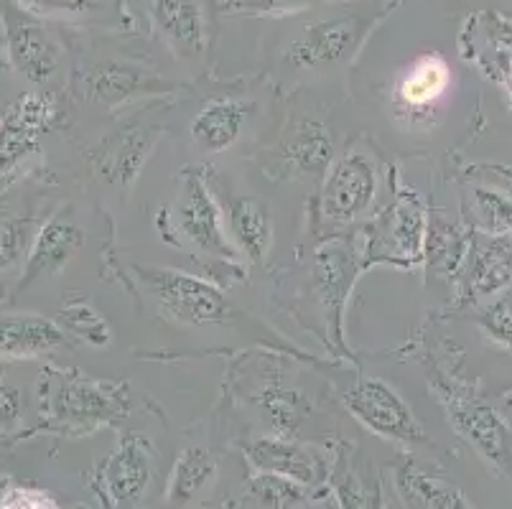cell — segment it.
I'll use <instances>...</instances> for the list:
<instances>
[{
	"mask_svg": "<svg viewBox=\"0 0 512 509\" xmlns=\"http://www.w3.org/2000/svg\"><path fill=\"white\" fill-rule=\"evenodd\" d=\"M41 418L67 436H87L125 418L130 410V387L118 380H97L74 370L41 372Z\"/></svg>",
	"mask_w": 512,
	"mask_h": 509,
	"instance_id": "6da1fadb",
	"label": "cell"
},
{
	"mask_svg": "<svg viewBox=\"0 0 512 509\" xmlns=\"http://www.w3.org/2000/svg\"><path fill=\"white\" fill-rule=\"evenodd\" d=\"M428 209L416 191H400L367 235L370 263H393L413 268L426 260Z\"/></svg>",
	"mask_w": 512,
	"mask_h": 509,
	"instance_id": "7a4b0ae2",
	"label": "cell"
},
{
	"mask_svg": "<svg viewBox=\"0 0 512 509\" xmlns=\"http://www.w3.org/2000/svg\"><path fill=\"white\" fill-rule=\"evenodd\" d=\"M141 278L158 308L179 324L217 326L230 319L225 293L209 280L171 268H146Z\"/></svg>",
	"mask_w": 512,
	"mask_h": 509,
	"instance_id": "3957f363",
	"label": "cell"
},
{
	"mask_svg": "<svg viewBox=\"0 0 512 509\" xmlns=\"http://www.w3.org/2000/svg\"><path fill=\"white\" fill-rule=\"evenodd\" d=\"M347 413L372 436L395 443H426V431L411 405L380 377H360L342 395Z\"/></svg>",
	"mask_w": 512,
	"mask_h": 509,
	"instance_id": "277c9868",
	"label": "cell"
},
{
	"mask_svg": "<svg viewBox=\"0 0 512 509\" xmlns=\"http://www.w3.org/2000/svg\"><path fill=\"white\" fill-rule=\"evenodd\" d=\"M176 224L181 235L209 258L235 260L237 247L227 235V219L214 199L202 168L189 166L181 171V191L176 199Z\"/></svg>",
	"mask_w": 512,
	"mask_h": 509,
	"instance_id": "5b68a950",
	"label": "cell"
},
{
	"mask_svg": "<svg viewBox=\"0 0 512 509\" xmlns=\"http://www.w3.org/2000/svg\"><path fill=\"white\" fill-rule=\"evenodd\" d=\"M153 479V446L143 433H128L92 471V492L105 509H130Z\"/></svg>",
	"mask_w": 512,
	"mask_h": 509,
	"instance_id": "8992f818",
	"label": "cell"
},
{
	"mask_svg": "<svg viewBox=\"0 0 512 509\" xmlns=\"http://www.w3.org/2000/svg\"><path fill=\"white\" fill-rule=\"evenodd\" d=\"M370 26V18L357 16V13L316 18L306 23L286 46V62L296 69H309V72L334 67L360 49Z\"/></svg>",
	"mask_w": 512,
	"mask_h": 509,
	"instance_id": "52a82bcc",
	"label": "cell"
},
{
	"mask_svg": "<svg viewBox=\"0 0 512 509\" xmlns=\"http://www.w3.org/2000/svg\"><path fill=\"white\" fill-rule=\"evenodd\" d=\"M454 431L500 474L512 471L510 426L497 410L474 395H462L451 387H436Z\"/></svg>",
	"mask_w": 512,
	"mask_h": 509,
	"instance_id": "ba28073f",
	"label": "cell"
},
{
	"mask_svg": "<svg viewBox=\"0 0 512 509\" xmlns=\"http://www.w3.org/2000/svg\"><path fill=\"white\" fill-rule=\"evenodd\" d=\"M377 196V168L360 151L344 153L329 166L321 189V214L332 224H352L370 212Z\"/></svg>",
	"mask_w": 512,
	"mask_h": 509,
	"instance_id": "9c48e42d",
	"label": "cell"
},
{
	"mask_svg": "<svg viewBox=\"0 0 512 509\" xmlns=\"http://www.w3.org/2000/svg\"><path fill=\"white\" fill-rule=\"evenodd\" d=\"M0 23L6 34L8 59L21 77L41 84L57 72L59 46L51 39L36 13L18 6L16 0H0Z\"/></svg>",
	"mask_w": 512,
	"mask_h": 509,
	"instance_id": "30bf717a",
	"label": "cell"
},
{
	"mask_svg": "<svg viewBox=\"0 0 512 509\" xmlns=\"http://www.w3.org/2000/svg\"><path fill=\"white\" fill-rule=\"evenodd\" d=\"M242 454L255 471L286 476L293 482L321 489L329 479L332 454L314 446H304L296 438L283 436H255L242 443Z\"/></svg>",
	"mask_w": 512,
	"mask_h": 509,
	"instance_id": "8fae6325",
	"label": "cell"
},
{
	"mask_svg": "<svg viewBox=\"0 0 512 509\" xmlns=\"http://www.w3.org/2000/svg\"><path fill=\"white\" fill-rule=\"evenodd\" d=\"M54 102L46 95H23L6 107L0 118V181L39 151V138L54 118Z\"/></svg>",
	"mask_w": 512,
	"mask_h": 509,
	"instance_id": "7c38bea8",
	"label": "cell"
},
{
	"mask_svg": "<svg viewBox=\"0 0 512 509\" xmlns=\"http://www.w3.org/2000/svg\"><path fill=\"white\" fill-rule=\"evenodd\" d=\"M158 135H161V130L153 128V125H128V128L105 138L92 156L97 174L105 176V181H110V184L130 189L151 158Z\"/></svg>",
	"mask_w": 512,
	"mask_h": 509,
	"instance_id": "4fadbf2b",
	"label": "cell"
},
{
	"mask_svg": "<svg viewBox=\"0 0 512 509\" xmlns=\"http://www.w3.org/2000/svg\"><path fill=\"white\" fill-rule=\"evenodd\" d=\"M334 158L332 130L321 120H301L273 153V171L281 179H304L329 171Z\"/></svg>",
	"mask_w": 512,
	"mask_h": 509,
	"instance_id": "5bb4252c",
	"label": "cell"
},
{
	"mask_svg": "<svg viewBox=\"0 0 512 509\" xmlns=\"http://www.w3.org/2000/svg\"><path fill=\"white\" fill-rule=\"evenodd\" d=\"M85 247V232L64 212L54 214L41 224L26 252V265H23L21 288H29L31 283L41 278H54L62 268H67L69 260Z\"/></svg>",
	"mask_w": 512,
	"mask_h": 509,
	"instance_id": "9a60e30c",
	"label": "cell"
},
{
	"mask_svg": "<svg viewBox=\"0 0 512 509\" xmlns=\"http://www.w3.org/2000/svg\"><path fill=\"white\" fill-rule=\"evenodd\" d=\"M390 474L395 494L406 509H474L462 489L418 466L411 456H400L390 466Z\"/></svg>",
	"mask_w": 512,
	"mask_h": 509,
	"instance_id": "2e32d148",
	"label": "cell"
},
{
	"mask_svg": "<svg viewBox=\"0 0 512 509\" xmlns=\"http://www.w3.org/2000/svg\"><path fill=\"white\" fill-rule=\"evenodd\" d=\"M464 270L462 296L467 301L495 298L512 286V240L490 237L472 240Z\"/></svg>",
	"mask_w": 512,
	"mask_h": 509,
	"instance_id": "e0dca14e",
	"label": "cell"
},
{
	"mask_svg": "<svg viewBox=\"0 0 512 509\" xmlns=\"http://www.w3.org/2000/svg\"><path fill=\"white\" fill-rule=\"evenodd\" d=\"M357 263L352 252L344 245H327L316 252L314 258V283L319 291V301L324 306V319H327L329 334L342 344V314L347 303L349 288L355 280Z\"/></svg>",
	"mask_w": 512,
	"mask_h": 509,
	"instance_id": "ac0fdd59",
	"label": "cell"
},
{
	"mask_svg": "<svg viewBox=\"0 0 512 509\" xmlns=\"http://www.w3.org/2000/svg\"><path fill=\"white\" fill-rule=\"evenodd\" d=\"M153 21L179 59H199L207 51V13L199 0H153Z\"/></svg>",
	"mask_w": 512,
	"mask_h": 509,
	"instance_id": "d6986e66",
	"label": "cell"
},
{
	"mask_svg": "<svg viewBox=\"0 0 512 509\" xmlns=\"http://www.w3.org/2000/svg\"><path fill=\"white\" fill-rule=\"evenodd\" d=\"M64 329L36 314L0 316V359H39L64 347Z\"/></svg>",
	"mask_w": 512,
	"mask_h": 509,
	"instance_id": "ffe728a7",
	"label": "cell"
},
{
	"mask_svg": "<svg viewBox=\"0 0 512 509\" xmlns=\"http://www.w3.org/2000/svg\"><path fill=\"white\" fill-rule=\"evenodd\" d=\"M169 87V82L158 79L153 72H143V69L118 62L100 64L87 77L90 97L105 107H118L141 95H161Z\"/></svg>",
	"mask_w": 512,
	"mask_h": 509,
	"instance_id": "44dd1931",
	"label": "cell"
},
{
	"mask_svg": "<svg viewBox=\"0 0 512 509\" xmlns=\"http://www.w3.org/2000/svg\"><path fill=\"white\" fill-rule=\"evenodd\" d=\"M227 230L250 263H263L273 245L271 212L255 196H235L227 207Z\"/></svg>",
	"mask_w": 512,
	"mask_h": 509,
	"instance_id": "7402d4cb",
	"label": "cell"
},
{
	"mask_svg": "<svg viewBox=\"0 0 512 509\" xmlns=\"http://www.w3.org/2000/svg\"><path fill=\"white\" fill-rule=\"evenodd\" d=\"M248 120V105L230 97L212 100L194 115L192 140L202 151L222 153L235 146L242 125Z\"/></svg>",
	"mask_w": 512,
	"mask_h": 509,
	"instance_id": "603a6c76",
	"label": "cell"
},
{
	"mask_svg": "<svg viewBox=\"0 0 512 509\" xmlns=\"http://www.w3.org/2000/svg\"><path fill=\"white\" fill-rule=\"evenodd\" d=\"M253 405L263 420L271 426L273 436L296 438V433L304 426L306 413H309V400L299 387L286 385L278 377L265 380L258 390L253 392Z\"/></svg>",
	"mask_w": 512,
	"mask_h": 509,
	"instance_id": "cb8c5ba5",
	"label": "cell"
},
{
	"mask_svg": "<svg viewBox=\"0 0 512 509\" xmlns=\"http://www.w3.org/2000/svg\"><path fill=\"white\" fill-rule=\"evenodd\" d=\"M451 84L449 64L439 54L418 56L395 87V100L400 107L413 112H423L434 107L446 95Z\"/></svg>",
	"mask_w": 512,
	"mask_h": 509,
	"instance_id": "d4e9b609",
	"label": "cell"
},
{
	"mask_svg": "<svg viewBox=\"0 0 512 509\" xmlns=\"http://www.w3.org/2000/svg\"><path fill=\"white\" fill-rule=\"evenodd\" d=\"M217 469L220 466H217L212 451L202 446L184 448L169 474V484H166L164 494L166 507L184 509L186 504H192L217 479Z\"/></svg>",
	"mask_w": 512,
	"mask_h": 509,
	"instance_id": "484cf974",
	"label": "cell"
},
{
	"mask_svg": "<svg viewBox=\"0 0 512 509\" xmlns=\"http://www.w3.org/2000/svg\"><path fill=\"white\" fill-rule=\"evenodd\" d=\"M472 237L459 227L441 217L428 219V237H426V263L436 273H456L467 263Z\"/></svg>",
	"mask_w": 512,
	"mask_h": 509,
	"instance_id": "4316f807",
	"label": "cell"
},
{
	"mask_svg": "<svg viewBox=\"0 0 512 509\" xmlns=\"http://www.w3.org/2000/svg\"><path fill=\"white\" fill-rule=\"evenodd\" d=\"M316 494L319 489L293 482L286 476L268 474V471H255L248 482V499L255 504V509H306Z\"/></svg>",
	"mask_w": 512,
	"mask_h": 509,
	"instance_id": "83f0119b",
	"label": "cell"
},
{
	"mask_svg": "<svg viewBox=\"0 0 512 509\" xmlns=\"http://www.w3.org/2000/svg\"><path fill=\"white\" fill-rule=\"evenodd\" d=\"M349 459L352 456L347 448L332 456L327 484H332V492L342 509H375L377 494L365 482V474Z\"/></svg>",
	"mask_w": 512,
	"mask_h": 509,
	"instance_id": "f1b7e54d",
	"label": "cell"
},
{
	"mask_svg": "<svg viewBox=\"0 0 512 509\" xmlns=\"http://www.w3.org/2000/svg\"><path fill=\"white\" fill-rule=\"evenodd\" d=\"M59 324L64 331L85 339L92 347H110V342H113V329L105 321V316L82 298L67 301L59 308Z\"/></svg>",
	"mask_w": 512,
	"mask_h": 509,
	"instance_id": "f546056e",
	"label": "cell"
},
{
	"mask_svg": "<svg viewBox=\"0 0 512 509\" xmlns=\"http://www.w3.org/2000/svg\"><path fill=\"white\" fill-rule=\"evenodd\" d=\"M472 217L490 237H512V199L495 189L472 191Z\"/></svg>",
	"mask_w": 512,
	"mask_h": 509,
	"instance_id": "4dcf8cb0",
	"label": "cell"
},
{
	"mask_svg": "<svg viewBox=\"0 0 512 509\" xmlns=\"http://www.w3.org/2000/svg\"><path fill=\"white\" fill-rule=\"evenodd\" d=\"M477 324L487 339H492L500 347L512 349V286L492 298L490 306H484Z\"/></svg>",
	"mask_w": 512,
	"mask_h": 509,
	"instance_id": "1f68e13d",
	"label": "cell"
},
{
	"mask_svg": "<svg viewBox=\"0 0 512 509\" xmlns=\"http://www.w3.org/2000/svg\"><path fill=\"white\" fill-rule=\"evenodd\" d=\"M327 0H222V11L232 16H288Z\"/></svg>",
	"mask_w": 512,
	"mask_h": 509,
	"instance_id": "d6a6232c",
	"label": "cell"
},
{
	"mask_svg": "<svg viewBox=\"0 0 512 509\" xmlns=\"http://www.w3.org/2000/svg\"><path fill=\"white\" fill-rule=\"evenodd\" d=\"M29 232V217H8L0 222V270H8L21 263V258L26 255Z\"/></svg>",
	"mask_w": 512,
	"mask_h": 509,
	"instance_id": "836d02e7",
	"label": "cell"
},
{
	"mask_svg": "<svg viewBox=\"0 0 512 509\" xmlns=\"http://www.w3.org/2000/svg\"><path fill=\"white\" fill-rule=\"evenodd\" d=\"M0 509H82L67 507L51 492L31 484H8L0 494Z\"/></svg>",
	"mask_w": 512,
	"mask_h": 509,
	"instance_id": "e575fe53",
	"label": "cell"
},
{
	"mask_svg": "<svg viewBox=\"0 0 512 509\" xmlns=\"http://www.w3.org/2000/svg\"><path fill=\"white\" fill-rule=\"evenodd\" d=\"M31 13H92L105 3V0H16Z\"/></svg>",
	"mask_w": 512,
	"mask_h": 509,
	"instance_id": "d590c367",
	"label": "cell"
},
{
	"mask_svg": "<svg viewBox=\"0 0 512 509\" xmlns=\"http://www.w3.org/2000/svg\"><path fill=\"white\" fill-rule=\"evenodd\" d=\"M23 413L21 390L0 377V431H11Z\"/></svg>",
	"mask_w": 512,
	"mask_h": 509,
	"instance_id": "8d00e7d4",
	"label": "cell"
},
{
	"mask_svg": "<svg viewBox=\"0 0 512 509\" xmlns=\"http://www.w3.org/2000/svg\"><path fill=\"white\" fill-rule=\"evenodd\" d=\"M502 418H507V426H512V390L502 392Z\"/></svg>",
	"mask_w": 512,
	"mask_h": 509,
	"instance_id": "74e56055",
	"label": "cell"
},
{
	"mask_svg": "<svg viewBox=\"0 0 512 509\" xmlns=\"http://www.w3.org/2000/svg\"><path fill=\"white\" fill-rule=\"evenodd\" d=\"M502 79H505V82H507V87H510V90H512V62L507 64V69H505V77H502Z\"/></svg>",
	"mask_w": 512,
	"mask_h": 509,
	"instance_id": "f35d334b",
	"label": "cell"
},
{
	"mask_svg": "<svg viewBox=\"0 0 512 509\" xmlns=\"http://www.w3.org/2000/svg\"><path fill=\"white\" fill-rule=\"evenodd\" d=\"M0 67H3V64H0Z\"/></svg>",
	"mask_w": 512,
	"mask_h": 509,
	"instance_id": "ab89813d",
	"label": "cell"
}]
</instances>
